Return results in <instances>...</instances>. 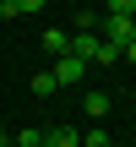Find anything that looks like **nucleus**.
<instances>
[{"label": "nucleus", "mask_w": 136, "mask_h": 147, "mask_svg": "<svg viewBox=\"0 0 136 147\" xmlns=\"http://www.w3.org/2000/svg\"><path fill=\"white\" fill-rule=\"evenodd\" d=\"M98 38H104V44H120V49H125V44L136 38V16H104V22H98Z\"/></svg>", "instance_id": "1"}, {"label": "nucleus", "mask_w": 136, "mask_h": 147, "mask_svg": "<svg viewBox=\"0 0 136 147\" xmlns=\"http://www.w3.org/2000/svg\"><path fill=\"white\" fill-rule=\"evenodd\" d=\"M49 76H55L60 87H71V82H87V60H76V55H60V60L49 65Z\"/></svg>", "instance_id": "2"}, {"label": "nucleus", "mask_w": 136, "mask_h": 147, "mask_svg": "<svg viewBox=\"0 0 136 147\" xmlns=\"http://www.w3.org/2000/svg\"><path fill=\"white\" fill-rule=\"evenodd\" d=\"M93 49H98V33H71V49H65V55H76V60L93 65Z\"/></svg>", "instance_id": "3"}, {"label": "nucleus", "mask_w": 136, "mask_h": 147, "mask_svg": "<svg viewBox=\"0 0 136 147\" xmlns=\"http://www.w3.org/2000/svg\"><path fill=\"white\" fill-rule=\"evenodd\" d=\"M38 44H44V49H49V60H60V55H65V49H71V33H60V27H49V33H44V38H38Z\"/></svg>", "instance_id": "4"}, {"label": "nucleus", "mask_w": 136, "mask_h": 147, "mask_svg": "<svg viewBox=\"0 0 136 147\" xmlns=\"http://www.w3.org/2000/svg\"><path fill=\"white\" fill-rule=\"evenodd\" d=\"M44 147H82V136L65 131V125H55V131H44Z\"/></svg>", "instance_id": "5"}, {"label": "nucleus", "mask_w": 136, "mask_h": 147, "mask_svg": "<svg viewBox=\"0 0 136 147\" xmlns=\"http://www.w3.org/2000/svg\"><path fill=\"white\" fill-rule=\"evenodd\" d=\"M82 109H87V120H104V115H109V93H87Z\"/></svg>", "instance_id": "6"}, {"label": "nucleus", "mask_w": 136, "mask_h": 147, "mask_svg": "<svg viewBox=\"0 0 136 147\" xmlns=\"http://www.w3.org/2000/svg\"><path fill=\"white\" fill-rule=\"evenodd\" d=\"M11 142L16 147H44V125H22V131H11Z\"/></svg>", "instance_id": "7"}, {"label": "nucleus", "mask_w": 136, "mask_h": 147, "mask_svg": "<svg viewBox=\"0 0 136 147\" xmlns=\"http://www.w3.org/2000/svg\"><path fill=\"white\" fill-rule=\"evenodd\" d=\"M114 60H120V44H104V38H98V49H93V65H114Z\"/></svg>", "instance_id": "8"}, {"label": "nucleus", "mask_w": 136, "mask_h": 147, "mask_svg": "<svg viewBox=\"0 0 136 147\" xmlns=\"http://www.w3.org/2000/svg\"><path fill=\"white\" fill-rule=\"evenodd\" d=\"M27 87H33V93H38V98H49V93H55V87H60V82H55V76H49V71H38V76H33V82H27Z\"/></svg>", "instance_id": "9"}, {"label": "nucleus", "mask_w": 136, "mask_h": 147, "mask_svg": "<svg viewBox=\"0 0 136 147\" xmlns=\"http://www.w3.org/2000/svg\"><path fill=\"white\" fill-rule=\"evenodd\" d=\"M104 16H136V0H104Z\"/></svg>", "instance_id": "10"}, {"label": "nucleus", "mask_w": 136, "mask_h": 147, "mask_svg": "<svg viewBox=\"0 0 136 147\" xmlns=\"http://www.w3.org/2000/svg\"><path fill=\"white\" fill-rule=\"evenodd\" d=\"M44 5H49V0H16V16H22V11H44Z\"/></svg>", "instance_id": "11"}, {"label": "nucleus", "mask_w": 136, "mask_h": 147, "mask_svg": "<svg viewBox=\"0 0 136 147\" xmlns=\"http://www.w3.org/2000/svg\"><path fill=\"white\" fill-rule=\"evenodd\" d=\"M120 60H131V65H136V38L125 44V49H120Z\"/></svg>", "instance_id": "12"}, {"label": "nucleus", "mask_w": 136, "mask_h": 147, "mask_svg": "<svg viewBox=\"0 0 136 147\" xmlns=\"http://www.w3.org/2000/svg\"><path fill=\"white\" fill-rule=\"evenodd\" d=\"M5 142H11V131H5V125H0V147H5Z\"/></svg>", "instance_id": "13"}, {"label": "nucleus", "mask_w": 136, "mask_h": 147, "mask_svg": "<svg viewBox=\"0 0 136 147\" xmlns=\"http://www.w3.org/2000/svg\"><path fill=\"white\" fill-rule=\"evenodd\" d=\"M5 147H16V142H5Z\"/></svg>", "instance_id": "14"}]
</instances>
